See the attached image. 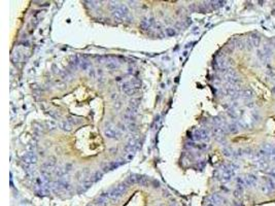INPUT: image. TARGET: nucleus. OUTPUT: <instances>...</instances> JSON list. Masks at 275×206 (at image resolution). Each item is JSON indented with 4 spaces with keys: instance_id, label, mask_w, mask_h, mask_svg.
Listing matches in <instances>:
<instances>
[{
    "instance_id": "obj_1",
    "label": "nucleus",
    "mask_w": 275,
    "mask_h": 206,
    "mask_svg": "<svg viewBox=\"0 0 275 206\" xmlns=\"http://www.w3.org/2000/svg\"><path fill=\"white\" fill-rule=\"evenodd\" d=\"M236 168H237V166H235L234 164H229V165H225V166H223L220 170L217 171L218 178L223 181L231 180L232 177L235 175Z\"/></svg>"
},
{
    "instance_id": "obj_2",
    "label": "nucleus",
    "mask_w": 275,
    "mask_h": 206,
    "mask_svg": "<svg viewBox=\"0 0 275 206\" xmlns=\"http://www.w3.org/2000/svg\"><path fill=\"white\" fill-rule=\"evenodd\" d=\"M127 188H128L127 183H121V185L112 188V190H109V191L105 194H106L107 198H108L109 200H112V201H118V200L126 193Z\"/></svg>"
},
{
    "instance_id": "obj_3",
    "label": "nucleus",
    "mask_w": 275,
    "mask_h": 206,
    "mask_svg": "<svg viewBox=\"0 0 275 206\" xmlns=\"http://www.w3.org/2000/svg\"><path fill=\"white\" fill-rule=\"evenodd\" d=\"M141 87V82L137 78H133V80L126 82L123 84L122 90L128 96H133V95L136 94L137 90Z\"/></svg>"
},
{
    "instance_id": "obj_4",
    "label": "nucleus",
    "mask_w": 275,
    "mask_h": 206,
    "mask_svg": "<svg viewBox=\"0 0 275 206\" xmlns=\"http://www.w3.org/2000/svg\"><path fill=\"white\" fill-rule=\"evenodd\" d=\"M112 15L117 20L120 21H126L129 18V9H127L126 5L118 4L114 6V11H112Z\"/></svg>"
},
{
    "instance_id": "obj_5",
    "label": "nucleus",
    "mask_w": 275,
    "mask_h": 206,
    "mask_svg": "<svg viewBox=\"0 0 275 206\" xmlns=\"http://www.w3.org/2000/svg\"><path fill=\"white\" fill-rule=\"evenodd\" d=\"M104 133H105V136L110 139H120L121 136H122V133L119 130V128H117L116 126H112V125L106 126V128H105V130H104Z\"/></svg>"
},
{
    "instance_id": "obj_6",
    "label": "nucleus",
    "mask_w": 275,
    "mask_h": 206,
    "mask_svg": "<svg viewBox=\"0 0 275 206\" xmlns=\"http://www.w3.org/2000/svg\"><path fill=\"white\" fill-rule=\"evenodd\" d=\"M194 138L196 140H206V139L209 138V133L206 129H197L194 132Z\"/></svg>"
},
{
    "instance_id": "obj_7",
    "label": "nucleus",
    "mask_w": 275,
    "mask_h": 206,
    "mask_svg": "<svg viewBox=\"0 0 275 206\" xmlns=\"http://www.w3.org/2000/svg\"><path fill=\"white\" fill-rule=\"evenodd\" d=\"M23 162L25 163L27 166H31V165L35 164V163L37 162V157H36V155L33 151H30V153H27L26 155H24Z\"/></svg>"
},
{
    "instance_id": "obj_8",
    "label": "nucleus",
    "mask_w": 275,
    "mask_h": 206,
    "mask_svg": "<svg viewBox=\"0 0 275 206\" xmlns=\"http://www.w3.org/2000/svg\"><path fill=\"white\" fill-rule=\"evenodd\" d=\"M211 203L212 204H214L215 206H220V205H223V204H225L226 203V200L224 199L223 197H222L220 194H217V193H214V194H212V196H211Z\"/></svg>"
},
{
    "instance_id": "obj_9",
    "label": "nucleus",
    "mask_w": 275,
    "mask_h": 206,
    "mask_svg": "<svg viewBox=\"0 0 275 206\" xmlns=\"http://www.w3.org/2000/svg\"><path fill=\"white\" fill-rule=\"evenodd\" d=\"M137 147H138V141H137L136 139H132V140H130L127 143V145L125 146V149H126L127 153H132L136 151Z\"/></svg>"
},
{
    "instance_id": "obj_10",
    "label": "nucleus",
    "mask_w": 275,
    "mask_h": 206,
    "mask_svg": "<svg viewBox=\"0 0 275 206\" xmlns=\"http://www.w3.org/2000/svg\"><path fill=\"white\" fill-rule=\"evenodd\" d=\"M108 201H109V199L107 198L106 194L104 193L95 199V205L96 206H107Z\"/></svg>"
},
{
    "instance_id": "obj_11",
    "label": "nucleus",
    "mask_w": 275,
    "mask_h": 206,
    "mask_svg": "<svg viewBox=\"0 0 275 206\" xmlns=\"http://www.w3.org/2000/svg\"><path fill=\"white\" fill-rule=\"evenodd\" d=\"M244 180H245L246 185H248V187H254V185H257L258 178H257L254 175L248 174V175H246V176L244 177Z\"/></svg>"
},
{
    "instance_id": "obj_12",
    "label": "nucleus",
    "mask_w": 275,
    "mask_h": 206,
    "mask_svg": "<svg viewBox=\"0 0 275 206\" xmlns=\"http://www.w3.org/2000/svg\"><path fill=\"white\" fill-rule=\"evenodd\" d=\"M153 24V19H144L143 21H141L140 27H141V29H143V30H149L151 28Z\"/></svg>"
},
{
    "instance_id": "obj_13",
    "label": "nucleus",
    "mask_w": 275,
    "mask_h": 206,
    "mask_svg": "<svg viewBox=\"0 0 275 206\" xmlns=\"http://www.w3.org/2000/svg\"><path fill=\"white\" fill-rule=\"evenodd\" d=\"M265 180H266V185H265V191L267 192H272L275 190V183L271 178L268 177H265Z\"/></svg>"
},
{
    "instance_id": "obj_14",
    "label": "nucleus",
    "mask_w": 275,
    "mask_h": 206,
    "mask_svg": "<svg viewBox=\"0 0 275 206\" xmlns=\"http://www.w3.org/2000/svg\"><path fill=\"white\" fill-rule=\"evenodd\" d=\"M249 39H250V41H252V45H254V46H258L259 44H260L261 38H260V36H259L257 33H252V35H250Z\"/></svg>"
},
{
    "instance_id": "obj_15",
    "label": "nucleus",
    "mask_w": 275,
    "mask_h": 206,
    "mask_svg": "<svg viewBox=\"0 0 275 206\" xmlns=\"http://www.w3.org/2000/svg\"><path fill=\"white\" fill-rule=\"evenodd\" d=\"M60 128H62L64 131L69 132V131H71V129H72V125L70 124L68 121H62V122L60 123Z\"/></svg>"
},
{
    "instance_id": "obj_16",
    "label": "nucleus",
    "mask_w": 275,
    "mask_h": 206,
    "mask_svg": "<svg viewBox=\"0 0 275 206\" xmlns=\"http://www.w3.org/2000/svg\"><path fill=\"white\" fill-rule=\"evenodd\" d=\"M265 159H266V158H260L256 162L257 166H258L260 169H266L267 166H268V163H267V161L265 160Z\"/></svg>"
},
{
    "instance_id": "obj_17",
    "label": "nucleus",
    "mask_w": 275,
    "mask_h": 206,
    "mask_svg": "<svg viewBox=\"0 0 275 206\" xmlns=\"http://www.w3.org/2000/svg\"><path fill=\"white\" fill-rule=\"evenodd\" d=\"M122 163H123V162H112V163H109V164H107L106 166L104 167V171L112 170V169L118 168V167L120 166V165L122 164Z\"/></svg>"
},
{
    "instance_id": "obj_18",
    "label": "nucleus",
    "mask_w": 275,
    "mask_h": 206,
    "mask_svg": "<svg viewBox=\"0 0 275 206\" xmlns=\"http://www.w3.org/2000/svg\"><path fill=\"white\" fill-rule=\"evenodd\" d=\"M227 130L231 133H237L239 131V127L236 123H232V124L227 125Z\"/></svg>"
},
{
    "instance_id": "obj_19",
    "label": "nucleus",
    "mask_w": 275,
    "mask_h": 206,
    "mask_svg": "<svg viewBox=\"0 0 275 206\" xmlns=\"http://www.w3.org/2000/svg\"><path fill=\"white\" fill-rule=\"evenodd\" d=\"M262 52L264 53L265 57H266V59H268V58L271 57V55H272V50H271L270 46L269 45H265L264 48H263Z\"/></svg>"
},
{
    "instance_id": "obj_20",
    "label": "nucleus",
    "mask_w": 275,
    "mask_h": 206,
    "mask_svg": "<svg viewBox=\"0 0 275 206\" xmlns=\"http://www.w3.org/2000/svg\"><path fill=\"white\" fill-rule=\"evenodd\" d=\"M242 97H243L244 99H250L254 97V93H252V91L249 90V89H246V90H244L243 92H242Z\"/></svg>"
},
{
    "instance_id": "obj_21",
    "label": "nucleus",
    "mask_w": 275,
    "mask_h": 206,
    "mask_svg": "<svg viewBox=\"0 0 275 206\" xmlns=\"http://www.w3.org/2000/svg\"><path fill=\"white\" fill-rule=\"evenodd\" d=\"M139 103H140V100L139 99H132L130 101V107L134 108V109H137L139 106Z\"/></svg>"
},
{
    "instance_id": "obj_22",
    "label": "nucleus",
    "mask_w": 275,
    "mask_h": 206,
    "mask_svg": "<svg viewBox=\"0 0 275 206\" xmlns=\"http://www.w3.org/2000/svg\"><path fill=\"white\" fill-rule=\"evenodd\" d=\"M210 3H211L210 5H211L212 9H218V7H221L225 2H223V1H212V2H210Z\"/></svg>"
},
{
    "instance_id": "obj_23",
    "label": "nucleus",
    "mask_w": 275,
    "mask_h": 206,
    "mask_svg": "<svg viewBox=\"0 0 275 206\" xmlns=\"http://www.w3.org/2000/svg\"><path fill=\"white\" fill-rule=\"evenodd\" d=\"M101 177H102V173L99 172V171H97V172L95 173L94 175H92V180H93V183H95V181L99 180V179H100Z\"/></svg>"
},
{
    "instance_id": "obj_24",
    "label": "nucleus",
    "mask_w": 275,
    "mask_h": 206,
    "mask_svg": "<svg viewBox=\"0 0 275 206\" xmlns=\"http://www.w3.org/2000/svg\"><path fill=\"white\" fill-rule=\"evenodd\" d=\"M118 64L116 63V62H107L106 63V67L108 68V69H114V68H117L118 67Z\"/></svg>"
},
{
    "instance_id": "obj_25",
    "label": "nucleus",
    "mask_w": 275,
    "mask_h": 206,
    "mask_svg": "<svg viewBox=\"0 0 275 206\" xmlns=\"http://www.w3.org/2000/svg\"><path fill=\"white\" fill-rule=\"evenodd\" d=\"M165 33H166L167 36H173V35H175V30L173 29V28H167V29L165 30Z\"/></svg>"
},
{
    "instance_id": "obj_26",
    "label": "nucleus",
    "mask_w": 275,
    "mask_h": 206,
    "mask_svg": "<svg viewBox=\"0 0 275 206\" xmlns=\"http://www.w3.org/2000/svg\"><path fill=\"white\" fill-rule=\"evenodd\" d=\"M20 60H21V56H20V53H15V55L13 56V61L14 63H18V62H20Z\"/></svg>"
},
{
    "instance_id": "obj_27",
    "label": "nucleus",
    "mask_w": 275,
    "mask_h": 206,
    "mask_svg": "<svg viewBox=\"0 0 275 206\" xmlns=\"http://www.w3.org/2000/svg\"><path fill=\"white\" fill-rule=\"evenodd\" d=\"M234 196H235L236 198H238V199H240V198L242 197V190L241 189H237L234 191Z\"/></svg>"
},
{
    "instance_id": "obj_28",
    "label": "nucleus",
    "mask_w": 275,
    "mask_h": 206,
    "mask_svg": "<svg viewBox=\"0 0 275 206\" xmlns=\"http://www.w3.org/2000/svg\"><path fill=\"white\" fill-rule=\"evenodd\" d=\"M78 63H80V61H78V58L76 57V56H75V57H72L71 58V64H72V65L76 66Z\"/></svg>"
},
{
    "instance_id": "obj_29",
    "label": "nucleus",
    "mask_w": 275,
    "mask_h": 206,
    "mask_svg": "<svg viewBox=\"0 0 275 206\" xmlns=\"http://www.w3.org/2000/svg\"><path fill=\"white\" fill-rule=\"evenodd\" d=\"M80 66H82V69H85V70H86L87 68H88L89 66H90V64H89L87 61H82V62H80Z\"/></svg>"
},
{
    "instance_id": "obj_30",
    "label": "nucleus",
    "mask_w": 275,
    "mask_h": 206,
    "mask_svg": "<svg viewBox=\"0 0 275 206\" xmlns=\"http://www.w3.org/2000/svg\"><path fill=\"white\" fill-rule=\"evenodd\" d=\"M267 173H268L269 175H271L272 177H274L275 178V168H271V169H269L268 171H267Z\"/></svg>"
},
{
    "instance_id": "obj_31",
    "label": "nucleus",
    "mask_w": 275,
    "mask_h": 206,
    "mask_svg": "<svg viewBox=\"0 0 275 206\" xmlns=\"http://www.w3.org/2000/svg\"><path fill=\"white\" fill-rule=\"evenodd\" d=\"M224 155H225V156H228V157H229V156H232L233 153H232V151H231V149H227V148H226V149H224Z\"/></svg>"
},
{
    "instance_id": "obj_32",
    "label": "nucleus",
    "mask_w": 275,
    "mask_h": 206,
    "mask_svg": "<svg viewBox=\"0 0 275 206\" xmlns=\"http://www.w3.org/2000/svg\"><path fill=\"white\" fill-rule=\"evenodd\" d=\"M207 206H215V205H214V204H212V203H209Z\"/></svg>"
},
{
    "instance_id": "obj_33",
    "label": "nucleus",
    "mask_w": 275,
    "mask_h": 206,
    "mask_svg": "<svg viewBox=\"0 0 275 206\" xmlns=\"http://www.w3.org/2000/svg\"><path fill=\"white\" fill-rule=\"evenodd\" d=\"M89 206H94V205H89Z\"/></svg>"
}]
</instances>
